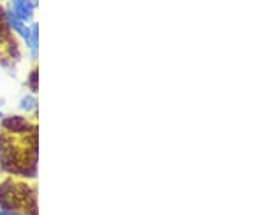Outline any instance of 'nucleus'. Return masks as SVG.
<instances>
[{
    "instance_id": "39448f33",
    "label": "nucleus",
    "mask_w": 259,
    "mask_h": 215,
    "mask_svg": "<svg viewBox=\"0 0 259 215\" xmlns=\"http://www.w3.org/2000/svg\"><path fill=\"white\" fill-rule=\"evenodd\" d=\"M19 109L23 113H33L37 109V100L33 94H25L20 101H19Z\"/></svg>"
},
{
    "instance_id": "f257e3e1",
    "label": "nucleus",
    "mask_w": 259,
    "mask_h": 215,
    "mask_svg": "<svg viewBox=\"0 0 259 215\" xmlns=\"http://www.w3.org/2000/svg\"><path fill=\"white\" fill-rule=\"evenodd\" d=\"M33 126L29 124V120L23 116H19V114H12L8 117H3L0 120V130L5 131V133H9V134H25L29 133Z\"/></svg>"
},
{
    "instance_id": "f03ea898",
    "label": "nucleus",
    "mask_w": 259,
    "mask_h": 215,
    "mask_svg": "<svg viewBox=\"0 0 259 215\" xmlns=\"http://www.w3.org/2000/svg\"><path fill=\"white\" fill-rule=\"evenodd\" d=\"M35 8L36 6H35L33 0H10L9 8L6 10H9L10 13H13L16 18L26 23L33 19Z\"/></svg>"
},
{
    "instance_id": "0eeeda50",
    "label": "nucleus",
    "mask_w": 259,
    "mask_h": 215,
    "mask_svg": "<svg viewBox=\"0 0 259 215\" xmlns=\"http://www.w3.org/2000/svg\"><path fill=\"white\" fill-rule=\"evenodd\" d=\"M0 215H25L22 211H13V209H2L0 208Z\"/></svg>"
},
{
    "instance_id": "20e7f679",
    "label": "nucleus",
    "mask_w": 259,
    "mask_h": 215,
    "mask_svg": "<svg viewBox=\"0 0 259 215\" xmlns=\"http://www.w3.org/2000/svg\"><path fill=\"white\" fill-rule=\"evenodd\" d=\"M37 33H39L37 23H32L29 26L28 38L25 39V44H26V47H28L29 52H30V55H32L33 59L37 58V41H39V35Z\"/></svg>"
},
{
    "instance_id": "7ed1b4c3",
    "label": "nucleus",
    "mask_w": 259,
    "mask_h": 215,
    "mask_svg": "<svg viewBox=\"0 0 259 215\" xmlns=\"http://www.w3.org/2000/svg\"><path fill=\"white\" fill-rule=\"evenodd\" d=\"M6 23L9 26L10 30H13L18 37H20L23 41L28 38L29 35V26L20 20L19 18H16L13 13H10L9 10H6Z\"/></svg>"
},
{
    "instance_id": "6e6552de",
    "label": "nucleus",
    "mask_w": 259,
    "mask_h": 215,
    "mask_svg": "<svg viewBox=\"0 0 259 215\" xmlns=\"http://www.w3.org/2000/svg\"><path fill=\"white\" fill-rule=\"evenodd\" d=\"M3 117H5V114H3V112H2V110H0V120H2V119H3Z\"/></svg>"
},
{
    "instance_id": "423d86ee",
    "label": "nucleus",
    "mask_w": 259,
    "mask_h": 215,
    "mask_svg": "<svg viewBox=\"0 0 259 215\" xmlns=\"http://www.w3.org/2000/svg\"><path fill=\"white\" fill-rule=\"evenodd\" d=\"M28 87L32 90V93H36L37 90V69H33L28 78Z\"/></svg>"
}]
</instances>
